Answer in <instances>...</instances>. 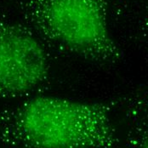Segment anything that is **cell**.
Instances as JSON below:
<instances>
[{"mask_svg": "<svg viewBox=\"0 0 148 148\" xmlns=\"http://www.w3.org/2000/svg\"><path fill=\"white\" fill-rule=\"evenodd\" d=\"M120 99L80 101L37 95L0 111V140L15 148H114Z\"/></svg>", "mask_w": 148, "mask_h": 148, "instance_id": "cell-1", "label": "cell"}, {"mask_svg": "<svg viewBox=\"0 0 148 148\" xmlns=\"http://www.w3.org/2000/svg\"><path fill=\"white\" fill-rule=\"evenodd\" d=\"M119 106L124 107L125 117L133 125L132 129L148 127V89L120 98Z\"/></svg>", "mask_w": 148, "mask_h": 148, "instance_id": "cell-4", "label": "cell"}, {"mask_svg": "<svg viewBox=\"0 0 148 148\" xmlns=\"http://www.w3.org/2000/svg\"><path fill=\"white\" fill-rule=\"evenodd\" d=\"M140 34L141 38V41H143L146 45H148V1L140 23Z\"/></svg>", "mask_w": 148, "mask_h": 148, "instance_id": "cell-6", "label": "cell"}, {"mask_svg": "<svg viewBox=\"0 0 148 148\" xmlns=\"http://www.w3.org/2000/svg\"><path fill=\"white\" fill-rule=\"evenodd\" d=\"M49 69L45 43L28 26L0 12V98L27 95L45 84Z\"/></svg>", "mask_w": 148, "mask_h": 148, "instance_id": "cell-3", "label": "cell"}, {"mask_svg": "<svg viewBox=\"0 0 148 148\" xmlns=\"http://www.w3.org/2000/svg\"><path fill=\"white\" fill-rule=\"evenodd\" d=\"M123 148H148V127L133 129Z\"/></svg>", "mask_w": 148, "mask_h": 148, "instance_id": "cell-5", "label": "cell"}, {"mask_svg": "<svg viewBox=\"0 0 148 148\" xmlns=\"http://www.w3.org/2000/svg\"><path fill=\"white\" fill-rule=\"evenodd\" d=\"M110 0H20L25 24L48 45L101 65L123 53L108 24Z\"/></svg>", "mask_w": 148, "mask_h": 148, "instance_id": "cell-2", "label": "cell"}, {"mask_svg": "<svg viewBox=\"0 0 148 148\" xmlns=\"http://www.w3.org/2000/svg\"><path fill=\"white\" fill-rule=\"evenodd\" d=\"M110 1H114L115 3H123L124 0H110Z\"/></svg>", "mask_w": 148, "mask_h": 148, "instance_id": "cell-7", "label": "cell"}]
</instances>
